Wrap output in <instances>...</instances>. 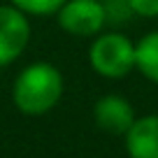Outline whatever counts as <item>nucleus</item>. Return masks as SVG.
<instances>
[{
	"label": "nucleus",
	"mask_w": 158,
	"mask_h": 158,
	"mask_svg": "<svg viewBox=\"0 0 158 158\" xmlns=\"http://www.w3.org/2000/svg\"><path fill=\"white\" fill-rule=\"evenodd\" d=\"M63 91V72L49 60H33L14 77L12 102L26 116H42L60 102Z\"/></svg>",
	"instance_id": "1"
},
{
	"label": "nucleus",
	"mask_w": 158,
	"mask_h": 158,
	"mask_svg": "<svg viewBox=\"0 0 158 158\" xmlns=\"http://www.w3.org/2000/svg\"><path fill=\"white\" fill-rule=\"evenodd\" d=\"M89 65L105 79H123L135 70V42L118 30H102L89 47Z\"/></svg>",
	"instance_id": "2"
},
{
	"label": "nucleus",
	"mask_w": 158,
	"mask_h": 158,
	"mask_svg": "<svg viewBox=\"0 0 158 158\" xmlns=\"http://www.w3.org/2000/svg\"><path fill=\"white\" fill-rule=\"evenodd\" d=\"M58 28L74 37H95L107 26L105 0H65L56 12Z\"/></svg>",
	"instance_id": "3"
},
{
	"label": "nucleus",
	"mask_w": 158,
	"mask_h": 158,
	"mask_svg": "<svg viewBox=\"0 0 158 158\" xmlns=\"http://www.w3.org/2000/svg\"><path fill=\"white\" fill-rule=\"evenodd\" d=\"M33 30L30 16L14 5H0V70L12 65L28 49Z\"/></svg>",
	"instance_id": "4"
},
{
	"label": "nucleus",
	"mask_w": 158,
	"mask_h": 158,
	"mask_svg": "<svg viewBox=\"0 0 158 158\" xmlns=\"http://www.w3.org/2000/svg\"><path fill=\"white\" fill-rule=\"evenodd\" d=\"M137 118L135 107L126 95L105 93L93 102V121L102 133L109 135H126V130Z\"/></svg>",
	"instance_id": "5"
},
{
	"label": "nucleus",
	"mask_w": 158,
	"mask_h": 158,
	"mask_svg": "<svg viewBox=\"0 0 158 158\" xmlns=\"http://www.w3.org/2000/svg\"><path fill=\"white\" fill-rule=\"evenodd\" d=\"M128 158H158V114H144L123 135Z\"/></svg>",
	"instance_id": "6"
},
{
	"label": "nucleus",
	"mask_w": 158,
	"mask_h": 158,
	"mask_svg": "<svg viewBox=\"0 0 158 158\" xmlns=\"http://www.w3.org/2000/svg\"><path fill=\"white\" fill-rule=\"evenodd\" d=\"M135 70L144 79L158 84V30L142 35L135 42Z\"/></svg>",
	"instance_id": "7"
},
{
	"label": "nucleus",
	"mask_w": 158,
	"mask_h": 158,
	"mask_svg": "<svg viewBox=\"0 0 158 158\" xmlns=\"http://www.w3.org/2000/svg\"><path fill=\"white\" fill-rule=\"evenodd\" d=\"M7 2L33 19H44V16H56L65 0H7Z\"/></svg>",
	"instance_id": "8"
},
{
	"label": "nucleus",
	"mask_w": 158,
	"mask_h": 158,
	"mask_svg": "<svg viewBox=\"0 0 158 158\" xmlns=\"http://www.w3.org/2000/svg\"><path fill=\"white\" fill-rule=\"evenodd\" d=\"M133 14L144 19H156L158 16V0H128Z\"/></svg>",
	"instance_id": "9"
}]
</instances>
